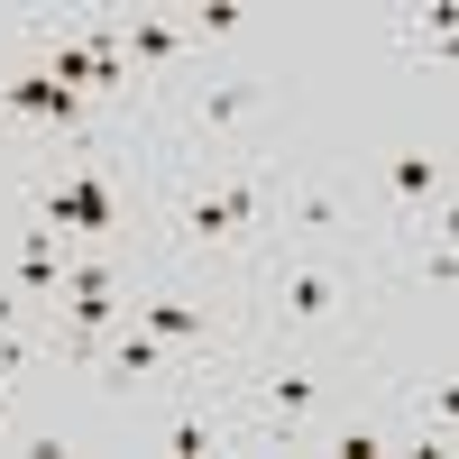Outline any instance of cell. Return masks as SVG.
I'll return each instance as SVG.
<instances>
[{"label":"cell","mask_w":459,"mask_h":459,"mask_svg":"<svg viewBox=\"0 0 459 459\" xmlns=\"http://www.w3.org/2000/svg\"><path fill=\"white\" fill-rule=\"evenodd\" d=\"M65 285H74V340H101L110 322H129V294L110 266H65Z\"/></svg>","instance_id":"cell-1"},{"label":"cell","mask_w":459,"mask_h":459,"mask_svg":"<svg viewBox=\"0 0 459 459\" xmlns=\"http://www.w3.org/2000/svg\"><path fill=\"white\" fill-rule=\"evenodd\" d=\"M110 221H120V203H110L101 175H65L47 194V230H110Z\"/></svg>","instance_id":"cell-2"},{"label":"cell","mask_w":459,"mask_h":459,"mask_svg":"<svg viewBox=\"0 0 459 459\" xmlns=\"http://www.w3.org/2000/svg\"><path fill=\"white\" fill-rule=\"evenodd\" d=\"M56 285H65V239H56V230H28V239H19V294L37 303Z\"/></svg>","instance_id":"cell-3"},{"label":"cell","mask_w":459,"mask_h":459,"mask_svg":"<svg viewBox=\"0 0 459 459\" xmlns=\"http://www.w3.org/2000/svg\"><path fill=\"white\" fill-rule=\"evenodd\" d=\"M0 110H37V120H74V110H83V92H74V83H56V74H28V83H10V92H0Z\"/></svg>","instance_id":"cell-4"},{"label":"cell","mask_w":459,"mask_h":459,"mask_svg":"<svg viewBox=\"0 0 459 459\" xmlns=\"http://www.w3.org/2000/svg\"><path fill=\"white\" fill-rule=\"evenodd\" d=\"M239 221H257V194H248V184H230V194L194 203V221H184V230H194V239H230Z\"/></svg>","instance_id":"cell-5"},{"label":"cell","mask_w":459,"mask_h":459,"mask_svg":"<svg viewBox=\"0 0 459 459\" xmlns=\"http://www.w3.org/2000/svg\"><path fill=\"white\" fill-rule=\"evenodd\" d=\"M248 110H257V83H248V74H230V83H212V92L194 101V120H203V129H239Z\"/></svg>","instance_id":"cell-6"},{"label":"cell","mask_w":459,"mask_h":459,"mask_svg":"<svg viewBox=\"0 0 459 459\" xmlns=\"http://www.w3.org/2000/svg\"><path fill=\"white\" fill-rule=\"evenodd\" d=\"M157 368H166V340H147V331L110 340V386H138V377H157Z\"/></svg>","instance_id":"cell-7"},{"label":"cell","mask_w":459,"mask_h":459,"mask_svg":"<svg viewBox=\"0 0 459 459\" xmlns=\"http://www.w3.org/2000/svg\"><path fill=\"white\" fill-rule=\"evenodd\" d=\"M331 294H340L331 266H294V276H285V313H294V322H322V313H331Z\"/></svg>","instance_id":"cell-8"},{"label":"cell","mask_w":459,"mask_h":459,"mask_svg":"<svg viewBox=\"0 0 459 459\" xmlns=\"http://www.w3.org/2000/svg\"><path fill=\"white\" fill-rule=\"evenodd\" d=\"M129 313H138L147 340H203V313H194V303H129Z\"/></svg>","instance_id":"cell-9"},{"label":"cell","mask_w":459,"mask_h":459,"mask_svg":"<svg viewBox=\"0 0 459 459\" xmlns=\"http://www.w3.org/2000/svg\"><path fill=\"white\" fill-rule=\"evenodd\" d=\"M395 194H404V203L441 194V157H395Z\"/></svg>","instance_id":"cell-10"},{"label":"cell","mask_w":459,"mask_h":459,"mask_svg":"<svg viewBox=\"0 0 459 459\" xmlns=\"http://www.w3.org/2000/svg\"><path fill=\"white\" fill-rule=\"evenodd\" d=\"M221 432H212V413H175V423H166V450H184V459H203Z\"/></svg>","instance_id":"cell-11"},{"label":"cell","mask_w":459,"mask_h":459,"mask_svg":"<svg viewBox=\"0 0 459 459\" xmlns=\"http://www.w3.org/2000/svg\"><path fill=\"white\" fill-rule=\"evenodd\" d=\"M129 47H138L147 65H166V56H175V28H166V19H129Z\"/></svg>","instance_id":"cell-12"},{"label":"cell","mask_w":459,"mask_h":459,"mask_svg":"<svg viewBox=\"0 0 459 459\" xmlns=\"http://www.w3.org/2000/svg\"><path fill=\"white\" fill-rule=\"evenodd\" d=\"M266 395H276L285 413H303V404H313V377H266Z\"/></svg>","instance_id":"cell-13"},{"label":"cell","mask_w":459,"mask_h":459,"mask_svg":"<svg viewBox=\"0 0 459 459\" xmlns=\"http://www.w3.org/2000/svg\"><path fill=\"white\" fill-rule=\"evenodd\" d=\"M239 28V0H203V37H230Z\"/></svg>","instance_id":"cell-14"},{"label":"cell","mask_w":459,"mask_h":459,"mask_svg":"<svg viewBox=\"0 0 459 459\" xmlns=\"http://www.w3.org/2000/svg\"><path fill=\"white\" fill-rule=\"evenodd\" d=\"M340 459H386V432H340Z\"/></svg>","instance_id":"cell-15"},{"label":"cell","mask_w":459,"mask_h":459,"mask_svg":"<svg viewBox=\"0 0 459 459\" xmlns=\"http://www.w3.org/2000/svg\"><path fill=\"white\" fill-rule=\"evenodd\" d=\"M294 221H303V230H331L340 212H331V194H303V203H294Z\"/></svg>","instance_id":"cell-16"}]
</instances>
